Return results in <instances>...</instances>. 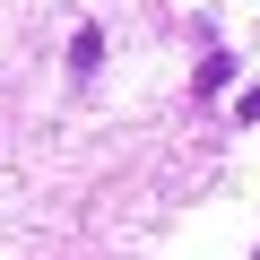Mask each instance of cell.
<instances>
[{
    "label": "cell",
    "instance_id": "cell-1",
    "mask_svg": "<svg viewBox=\"0 0 260 260\" xmlns=\"http://www.w3.org/2000/svg\"><path fill=\"white\" fill-rule=\"evenodd\" d=\"M95 70H104V26H78V35H70V78L87 87Z\"/></svg>",
    "mask_w": 260,
    "mask_h": 260
},
{
    "label": "cell",
    "instance_id": "cell-2",
    "mask_svg": "<svg viewBox=\"0 0 260 260\" xmlns=\"http://www.w3.org/2000/svg\"><path fill=\"white\" fill-rule=\"evenodd\" d=\"M225 78H234V52H208V61H200V95H217Z\"/></svg>",
    "mask_w": 260,
    "mask_h": 260
},
{
    "label": "cell",
    "instance_id": "cell-3",
    "mask_svg": "<svg viewBox=\"0 0 260 260\" xmlns=\"http://www.w3.org/2000/svg\"><path fill=\"white\" fill-rule=\"evenodd\" d=\"M251 260H260V251H251Z\"/></svg>",
    "mask_w": 260,
    "mask_h": 260
}]
</instances>
